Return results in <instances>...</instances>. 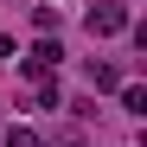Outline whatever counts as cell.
<instances>
[{"label":"cell","instance_id":"cell-1","mask_svg":"<svg viewBox=\"0 0 147 147\" xmlns=\"http://www.w3.org/2000/svg\"><path fill=\"white\" fill-rule=\"evenodd\" d=\"M83 26H90V38H115V32H128V7L121 0H96L83 13Z\"/></svg>","mask_w":147,"mask_h":147},{"label":"cell","instance_id":"cell-5","mask_svg":"<svg viewBox=\"0 0 147 147\" xmlns=\"http://www.w3.org/2000/svg\"><path fill=\"white\" fill-rule=\"evenodd\" d=\"M7 147H45V134H38V128H26V121H19V128H7Z\"/></svg>","mask_w":147,"mask_h":147},{"label":"cell","instance_id":"cell-7","mask_svg":"<svg viewBox=\"0 0 147 147\" xmlns=\"http://www.w3.org/2000/svg\"><path fill=\"white\" fill-rule=\"evenodd\" d=\"M32 109H58V83H51V77H38V96H32Z\"/></svg>","mask_w":147,"mask_h":147},{"label":"cell","instance_id":"cell-3","mask_svg":"<svg viewBox=\"0 0 147 147\" xmlns=\"http://www.w3.org/2000/svg\"><path fill=\"white\" fill-rule=\"evenodd\" d=\"M83 77H90V90H121V70H115L109 58H90V70H83Z\"/></svg>","mask_w":147,"mask_h":147},{"label":"cell","instance_id":"cell-9","mask_svg":"<svg viewBox=\"0 0 147 147\" xmlns=\"http://www.w3.org/2000/svg\"><path fill=\"white\" fill-rule=\"evenodd\" d=\"M7 58H13V38H7V32H0V64H7Z\"/></svg>","mask_w":147,"mask_h":147},{"label":"cell","instance_id":"cell-8","mask_svg":"<svg viewBox=\"0 0 147 147\" xmlns=\"http://www.w3.org/2000/svg\"><path fill=\"white\" fill-rule=\"evenodd\" d=\"M51 147H83V134H77V128H64V134H58Z\"/></svg>","mask_w":147,"mask_h":147},{"label":"cell","instance_id":"cell-4","mask_svg":"<svg viewBox=\"0 0 147 147\" xmlns=\"http://www.w3.org/2000/svg\"><path fill=\"white\" fill-rule=\"evenodd\" d=\"M121 109H128V115H147V90L141 83H121Z\"/></svg>","mask_w":147,"mask_h":147},{"label":"cell","instance_id":"cell-2","mask_svg":"<svg viewBox=\"0 0 147 147\" xmlns=\"http://www.w3.org/2000/svg\"><path fill=\"white\" fill-rule=\"evenodd\" d=\"M58 58H64V45H58V38H38L32 51L19 58V70H26V77L38 83V77H51V64H58Z\"/></svg>","mask_w":147,"mask_h":147},{"label":"cell","instance_id":"cell-6","mask_svg":"<svg viewBox=\"0 0 147 147\" xmlns=\"http://www.w3.org/2000/svg\"><path fill=\"white\" fill-rule=\"evenodd\" d=\"M32 26H38V38H51L58 32V7H32Z\"/></svg>","mask_w":147,"mask_h":147}]
</instances>
